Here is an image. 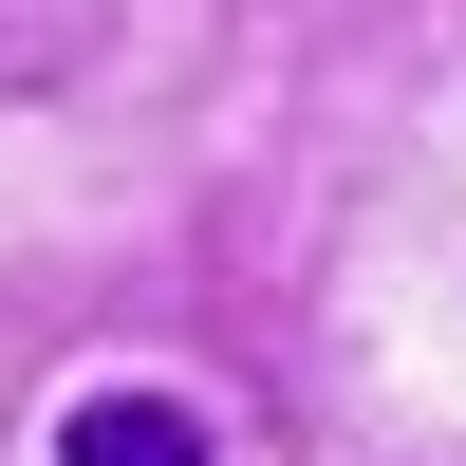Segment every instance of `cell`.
<instances>
[{"label": "cell", "instance_id": "obj_1", "mask_svg": "<svg viewBox=\"0 0 466 466\" xmlns=\"http://www.w3.org/2000/svg\"><path fill=\"white\" fill-rule=\"evenodd\" d=\"M56 466H224V430H206L187 392H75Z\"/></svg>", "mask_w": 466, "mask_h": 466}]
</instances>
